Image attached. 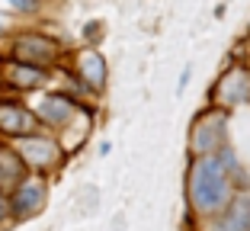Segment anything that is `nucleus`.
<instances>
[{"label": "nucleus", "instance_id": "obj_1", "mask_svg": "<svg viewBox=\"0 0 250 231\" xmlns=\"http://www.w3.org/2000/svg\"><path fill=\"white\" fill-rule=\"evenodd\" d=\"M247 177L241 167V157L234 154L231 145L218 148L215 154H199L189 161V173H186V199H189V209L199 222L218 215L234 193L244 189V180Z\"/></svg>", "mask_w": 250, "mask_h": 231}, {"label": "nucleus", "instance_id": "obj_2", "mask_svg": "<svg viewBox=\"0 0 250 231\" xmlns=\"http://www.w3.org/2000/svg\"><path fill=\"white\" fill-rule=\"evenodd\" d=\"M10 148H13L16 157L22 161L26 173H39V177H48V180H52V173H58L67 161V154L61 151L58 138H55L52 132H45V128L22 135V138H13Z\"/></svg>", "mask_w": 250, "mask_h": 231}, {"label": "nucleus", "instance_id": "obj_3", "mask_svg": "<svg viewBox=\"0 0 250 231\" xmlns=\"http://www.w3.org/2000/svg\"><path fill=\"white\" fill-rule=\"evenodd\" d=\"M7 58L22 61V64H32V67H45V71H55L61 64V42L55 36L42 29H16L7 42Z\"/></svg>", "mask_w": 250, "mask_h": 231}, {"label": "nucleus", "instance_id": "obj_4", "mask_svg": "<svg viewBox=\"0 0 250 231\" xmlns=\"http://www.w3.org/2000/svg\"><path fill=\"white\" fill-rule=\"evenodd\" d=\"M228 145V112L218 106H206L189 126V154H215Z\"/></svg>", "mask_w": 250, "mask_h": 231}, {"label": "nucleus", "instance_id": "obj_5", "mask_svg": "<svg viewBox=\"0 0 250 231\" xmlns=\"http://www.w3.org/2000/svg\"><path fill=\"white\" fill-rule=\"evenodd\" d=\"M45 202H48V177L26 173L10 189V215H13V225H22V222H29V218L42 215Z\"/></svg>", "mask_w": 250, "mask_h": 231}, {"label": "nucleus", "instance_id": "obj_6", "mask_svg": "<svg viewBox=\"0 0 250 231\" xmlns=\"http://www.w3.org/2000/svg\"><path fill=\"white\" fill-rule=\"evenodd\" d=\"M250 103V67L244 61H234L221 71V77L215 81L212 87V106L231 112L237 106H247Z\"/></svg>", "mask_w": 250, "mask_h": 231}, {"label": "nucleus", "instance_id": "obj_7", "mask_svg": "<svg viewBox=\"0 0 250 231\" xmlns=\"http://www.w3.org/2000/svg\"><path fill=\"white\" fill-rule=\"evenodd\" d=\"M48 81H52V71H45V67L22 64V61H13L7 55L0 61V90L3 93H13V97L39 93V90L48 87Z\"/></svg>", "mask_w": 250, "mask_h": 231}, {"label": "nucleus", "instance_id": "obj_8", "mask_svg": "<svg viewBox=\"0 0 250 231\" xmlns=\"http://www.w3.org/2000/svg\"><path fill=\"white\" fill-rule=\"evenodd\" d=\"M77 100L67 97L64 90H39V97L29 103V109L36 112L39 126L45 128V132H58V128H64L67 122H71V116L77 112Z\"/></svg>", "mask_w": 250, "mask_h": 231}, {"label": "nucleus", "instance_id": "obj_9", "mask_svg": "<svg viewBox=\"0 0 250 231\" xmlns=\"http://www.w3.org/2000/svg\"><path fill=\"white\" fill-rule=\"evenodd\" d=\"M39 119L29 109V103H22L13 93H0V142H13L29 132H39Z\"/></svg>", "mask_w": 250, "mask_h": 231}, {"label": "nucleus", "instance_id": "obj_10", "mask_svg": "<svg viewBox=\"0 0 250 231\" xmlns=\"http://www.w3.org/2000/svg\"><path fill=\"white\" fill-rule=\"evenodd\" d=\"M71 64H74L71 74L77 77V81H81L83 87L93 93V97L106 90V84H109V64H106L103 52H100L96 45H87V48H81V52L74 55Z\"/></svg>", "mask_w": 250, "mask_h": 231}, {"label": "nucleus", "instance_id": "obj_11", "mask_svg": "<svg viewBox=\"0 0 250 231\" xmlns=\"http://www.w3.org/2000/svg\"><path fill=\"white\" fill-rule=\"evenodd\" d=\"M202 231H250V193L247 189L234 193V199L218 215L206 218Z\"/></svg>", "mask_w": 250, "mask_h": 231}, {"label": "nucleus", "instance_id": "obj_12", "mask_svg": "<svg viewBox=\"0 0 250 231\" xmlns=\"http://www.w3.org/2000/svg\"><path fill=\"white\" fill-rule=\"evenodd\" d=\"M90 126H93V109H90L87 103H81V106H77V112L71 116V122H67L64 128L55 132V138H58L61 151H64L67 157H71L77 148H83V142L90 138Z\"/></svg>", "mask_w": 250, "mask_h": 231}, {"label": "nucleus", "instance_id": "obj_13", "mask_svg": "<svg viewBox=\"0 0 250 231\" xmlns=\"http://www.w3.org/2000/svg\"><path fill=\"white\" fill-rule=\"evenodd\" d=\"M26 177V167L16 157V151L10 148V142H0V193H10V189Z\"/></svg>", "mask_w": 250, "mask_h": 231}, {"label": "nucleus", "instance_id": "obj_14", "mask_svg": "<svg viewBox=\"0 0 250 231\" xmlns=\"http://www.w3.org/2000/svg\"><path fill=\"white\" fill-rule=\"evenodd\" d=\"M7 7L20 16H32V13L42 10V0H7Z\"/></svg>", "mask_w": 250, "mask_h": 231}, {"label": "nucleus", "instance_id": "obj_15", "mask_svg": "<svg viewBox=\"0 0 250 231\" xmlns=\"http://www.w3.org/2000/svg\"><path fill=\"white\" fill-rule=\"evenodd\" d=\"M13 225V215H10V193H0V228Z\"/></svg>", "mask_w": 250, "mask_h": 231}, {"label": "nucleus", "instance_id": "obj_16", "mask_svg": "<svg viewBox=\"0 0 250 231\" xmlns=\"http://www.w3.org/2000/svg\"><path fill=\"white\" fill-rule=\"evenodd\" d=\"M100 26H103V22H100V20L87 22V29H83V36H87V39H100V32H103V29H100Z\"/></svg>", "mask_w": 250, "mask_h": 231}, {"label": "nucleus", "instance_id": "obj_17", "mask_svg": "<svg viewBox=\"0 0 250 231\" xmlns=\"http://www.w3.org/2000/svg\"><path fill=\"white\" fill-rule=\"evenodd\" d=\"M189 74H192V67L186 64V67H183V74H180V84H177V93H183V90H186V84H189Z\"/></svg>", "mask_w": 250, "mask_h": 231}, {"label": "nucleus", "instance_id": "obj_18", "mask_svg": "<svg viewBox=\"0 0 250 231\" xmlns=\"http://www.w3.org/2000/svg\"><path fill=\"white\" fill-rule=\"evenodd\" d=\"M3 36H7V16L0 13V39H3Z\"/></svg>", "mask_w": 250, "mask_h": 231}, {"label": "nucleus", "instance_id": "obj_19", "mask_svg": "<svg viewBox=\"0 0 250 231\" xmlns=\"http://www.w3.org/2000/svg\"><path fill=\"white\" fill-rule=\"evenodd\" d=\"M247 45H250V26H247Z\"/></svg>", "mask_w": 250, "mask_h": 231}, {"label": "nucleus", "instance_id": "obj_20", "mask_svg": "<svg viewBox=\"0 0 250 231\" xmlns=\"http://www.w3.org/2000/svg\"><path fill=\"white\" fill-rule=\"evenodd\" d=\"M0 93H3V90H0Z\"/></svg>", "mask_w": 250, "mask_h": 231}]
</instances>
